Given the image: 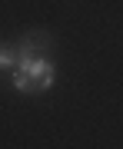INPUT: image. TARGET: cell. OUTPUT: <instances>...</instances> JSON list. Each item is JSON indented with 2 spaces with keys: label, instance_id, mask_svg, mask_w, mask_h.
I'll return each mask as SVG.
<instances>
[{
  "label": "cell",
  "instance_id": "obj_1",
  "mask_svg": "<svg viewBox=\"0 0 123 149\" xmlns=\"http://www.w3.org/2000/svg\"><path fill=\"white\" fill-rule=\"evenodd\" d=\"M17 70L30 76V93H40V90H50V86H53V63H50L43 53L30 56L27 63H20Z\"/></svg>",
  "mask_w": 123,
  "mask_h": 149
},
{
  "label": "cell",
  "instance_id": "obj_2",
  "mask_svg": "<svg viewBox=\"0 0 123 149\" xmlns=\"http://www.w3.org/2000/svg\"><path fill=\"white\" fill-rule=\"evenodd\" d=\"M17 63V50H10V47H0V70H10Z\"/></svg>",
  "mask_w": 123,
  "mask_h": 149
},
{
  "label": "cell",
  "instance_id": "obj_3",
  "mask_svg": "<svg viewBox=\"0 0 123 149\" xmlns=\"http://www.w3.org/2000/svg\"><path fill=\"white\" fill-rule=\"evenodd\" d=\"M13 90H20V93H30V76L17 70V73H13Z\"/></svg>",
  "mask_w": 123,
  "mask_h": 149
}]
</instances>
